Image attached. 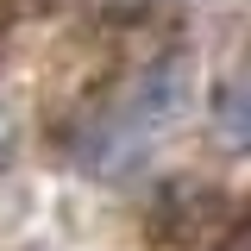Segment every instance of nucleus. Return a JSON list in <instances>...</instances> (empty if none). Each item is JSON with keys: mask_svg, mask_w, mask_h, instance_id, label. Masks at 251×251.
I'll return each mask as SVG.
<instances>
[{"mask_svg": "<svg viewBox=\"0 0 251 251\" xmlns=\"http://www.w3.org/2000/svg\"><path fill=\"white\" fill-rule=\"evenodd\" d=\"M232 220H239V207L220 188H163L151 207V239L170 251H207Z\"/></svg>", "mask_w": 251, "mask_h": 251, "instance_id": "obj_1", "label": "nucleus"}, {"mask_svg": "<svg viewBox=\"0 0 251 251\" xmlns=\"http://www.w3.org/2000/svg\"><path fill=\"white\" fill-rule=\"evenodd\" d=\"M188 94H195V63H188V50H170V57H157L138 82H132V94H126L120 113L132 132H163L170 120H182V107H188Z\"/></svg>", "mask_w": 251, "mask_h": 251, "instance_id": "obj_2", "label": "nucleus"}, {"mask_svg": "<svg viewBox=\"0 0 251 251\" xmlns=\"http://www.w3.org/2000/svg\"><path fill=\"white\" fill-rule=\"evenodd\" d=\"M207 251H251V214H239V220H232V226H226V232H220Z\"/></svg>", "mask_w": 251, "mask_h": 251, "instance_id": "obj_4", "label": "nucleus"}, {"mask_svg": "<svg viewBox=\"0 0 251 251\" xmlns=\"http://www.w3.org/2000/svg\"><path fill=\"white\" fill-rule=\"evenodd\" d=\"M214 126H220V138L232 151H251V82L245 88H226L214 100Z\"/></svg>", "mask_w": 251, "mask_h": 251, "instance_id": "obj_3", "label": "nucleus"}]
</instances>
